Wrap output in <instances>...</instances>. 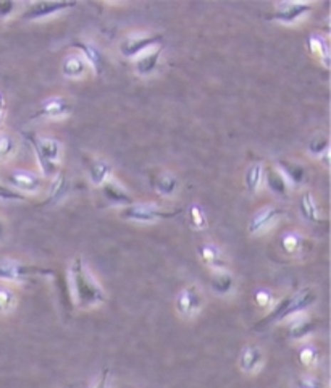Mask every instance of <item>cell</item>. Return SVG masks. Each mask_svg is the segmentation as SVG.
<instances>
[{"mask_svg": "<svg viewBox=\"0 0 331 388\" xmlns=\"http://www.w3.org/2000/svg\"><path fill=\"white\" fill-rule=\"evenodd\" d=\"M70 293L75 306L81 310L99 308L108 301L107 291L95 278L81 256H75L68 266Z\"/></svg>", "mask_w": 331, "mask_h": 388, "instance_id": "1", "label": "cell"}, {"mask_svg": "<svg viewBox=\"0 0 331 388\" xmlns=\"http://www.w3.org/2000/svg\"><path fill=\"white\" fill-rule=\"evenodd\" d=\"M318 300V293L314 286H303L286 296L278 298L275 306L268 310L263 318L254 325L256 330L265 327H272L276 324H283L293 315H298L300 313H307Z\"/></svg>", "mask_w": 331, "mask_h": 388, "instance_id": "2", "label": "cell"}, {"mask_svg": "<svg viewBox=\"0 0 331 388\" xmlns=\"http://www.w3.org/2000/svg\"><path fill=\"white\" fill-rule=\"evenodd\" d=\"M26 140L33 146L36 157L41 165L42 172L46 175H56L58 172L57 167L62 162L63 157V146L62 142L56 138H46L34 133H26Z\"/></svg>", "mask_w": 331, "mask_h": 388, "instance_id": "3", "label": "cell"}, {"mask_svg": "<svg viewBox=\"0 0 331 388\" xmlns=\"http://www.w3.org/2000/svg\"><path fill=\"white\" fill-rule=\"evenodd\" d=\"M183 209H162L155 204H146V202H137V204L125 206L120 207L118 217L125 220V222H132V224H157L162 220H172L182 216Z\"/></svg>", "mask_w": 331, "mask_h": 388, "instance_id": "4", "label": "cell"}, {"mask_svg": "<svg viewBox=\"0 0 331 388\" xmlns=\"http://www.w3.org/2000/svg\"><path fill=\"white\" fill-rule=\"evenodd\" d=\"M207 298L201 286L196 283L184 285L174 296V313L183 320H194L206 309Z\"/></svg>", "mask_w": 331, "mask_h": 388, "instance_id": "5", "label": "cell"}, {"mask_svg": "<svg viewBox=\"0 0 331 388\" xmlns=\"http://www.w3.org/2000/svg\"><path fill=\"white\" fill-rule=\"evenodd\" d=\"M53 276L51 268L25 264V262L15 261V259H2L0 261V282L14 285L23 283L28 278L34 277H51Z\"/></svg>", "mask_w": 331, "mask_h": 388, "instance_id": "6", "label": "cell"}, {"mask_svg": "<svg viewBox=\"0 0 331 388\" xmlns=\"http://www.w3.org/2000/svg\"><path fill=\"white\" fill-rule=\"evenodd\" d=\"M283 217H285V211L281 207L275 204L262 206L251 217L248 224V233L252 238L267 235L268 231H272L281 222Z\"/></svg>", "mask_w": 331, "mask_h": 388, "instance_id": "7", "label": "cell"}, {"mask_svg": "<svg viewBox=\"0 0 331 388\" xmlns=\"http://www.w3.org/2000/svg\"><path fill=\"white\" fill-rule=\"evenodd\" d=\"M164 44V36L159 33L130 34L120 43V53L126 58H137L154 47Z\"/></svg>", "mask_w": 331, "mask_h": 388, "instance_id": "8", "label": "cell"}, {"mask_svg": "<svg viewBox=\"0 0 331 388\" xmlns=\"http://www.w3.org/2000/svg\"><path fill=\"white\" fill-rule=\"evenodd\" d=\"M267 366V353L258 343L244 345L238 356V367L248 377H257Z\"/></svg>", "mask_w": 331, "mask_h": 388, "instance_id": "9", "label": "cell"}, {"mask_svg": "<svg viewBox=\"0 0 331 388\" xmlns=\"http://www.w3.org/2000/svg\"><path fill=\"white\" fill-rule=\"evenodd\" d=\"M312 10H314V4L309 2H280L275 5V10L270 14L268 20L286 26H294L305 16H309Z\"/></svg>", "mask_w": 331, "mask_h": 388, "instance_id": "10", "label": "cell"}, {"mask_svg": "<svg viewBox=\"0 0 331 388\" xmlns=\"http://www.w3.org/2000/svg\"><path fill=\"white\" fill-rule=\"evenodd\" d=\"M197 256H199V261H201L210 272L226 271V268H230L231 266V261L230 258H228V254L219 246V244L212 241L199 244Z\"/></svg>", "mask_w": 331, "mask_h": 388, "instance_id": "11", "label": "cell"}, {"mask_svg": "<svg viewBox=\"0 0 331 388\" xmlns=\"http://www.w3.org/2000/svg\"><path fill=\"white\" fill-rule=\"evenodd\" d=\"M76 2H34L29 4L28 7L23 10L21 16L29 21H38L46 20V18L56 16L58 14H65L66 10H71L76 7Z\"/></svg>", "mask_w": 331, "mask_h": 388, "instance_id": "12", "label": "cell"}, {"mask_svg": "<svg viewBox=\"0 0 331 388\" xmlns=\"http://www.w3.org/2000/svg\"><path fill=\"white\" fill-rule=\"evenodd\" d=\"M7 187L23 196L38 194L42 188V178L29 170H14L7 178Z\"/></svg>", "mask_w": 331, "mask_h": 388, "instance_id": "13", "label": "cell"}, {"mask_svg": "<svg viewBox=\"0 0 331 388\" xmlns=\"http://www.w3.org/2000/svg\"><path fill=\"white\" fill-rule=\"evenodd\" d=\"M83 159L88 170L89 182L93 183V187L100 188L105 182L110 180L113 167L108 160H105L104 157H94V155H89V154H84Z\"/></svg>", "mask_w": 331, "mask_h": 388, "instance_id": "14", "label": "cell"}, {"mask_svg": "<svg viewBox=\"0 0 331 388\" xmlns=\"http://www.w3.org/2000/svg\"><path fill=\"white\" fill-rule=\"evenodd\" d=\"M209 285L215 296L221 298V300H226V298H231L234 295V291H236L238 280L231 272V268H226V271L210 272Z\"/></svg>", "mask_w": 331, "mask_h": 388, "instance_id": "15", "label": "cell"}, {"mask_svg": "<svg viewBox=\"0 0 331 388\" xmlns=\"http://www.w3.org/2000/svg\"><path fill=\"white\" fill-rule=\"evenodd\" d=\"M285 324L288 328V335H290L293 342L299 343H304L307 337H310V333L314 332L315 327L309 313H300L298 315H293V318L288 319Z\"/></svg>", "mask_w": 331, "mask_h": 388, "instance_id": "16", "label": "cell"}, {"mask_svg": "<svg viewBox=\"0 0 331 388\" xmlns=\"http://www.w3.org/2000/svg\"><path fill=\"white\" fill-rule=\"evenodd\" d=\"M71 110H73L71 105L63 98H51L41 104L39 110L33 115V120H39V118L58 120V118L68 117Z\"/></svg>", "mask_w": 331, "mask_h": 388, "instance_id": "17", "label": "cell"}, {"mask_svg": "<svg viewBox=\"0 0 331 388\" xmlns=\"http://www.w3.org/2000/svg\"><path fill=\"white\" fill-rule=\"evenodd\" d=\"M307 236L299 230H286L280 236V249L288 258H299L305 253Z\"/></svg>", "mask_w": 331, "mask_h": 388, "instance_id": "18", "label": "cell"}, {"mask_svg": "<svg viewBox=\"0 0 331 388\" xmlns=\"http://www.w3.org/2000/svg\"><path fill=\"white\" fill-rule=\"evenodd\" d=\"M71 47L76 49L78 53H81V56L86 58V62L89 63V67H91L93 73L95 76H99L102 71H104L105 58H104V56H102V52L94 44L88 43V41H83V39H76L75 43H71Z\"/></svg>", "mask_w": 331, "mask_h": 388, "instance_id": "19", "label": "cell"}, {"mask_svg": "<svg viewBox=\"0 0 331 388\" xmlns=\"http://www.w3.org/2000/svg\"><path fill=\"white\" fill-rule=\"evenodd\" d=\"M278 170L283 177H285L286 183L290 184V188L298 189L303 188L307 183V170L303 164L296 162V160H278Z\"/></svg>", "mask_w": 331, "mask_h": 388, "instance_id": "20", "label": "cell"}, {"mask_svg": "<svg viewBox=\"0 0 331 388\" xmlns=\"http://www.w3.org/2000/svg\"><path fill=\"white\" fill-rule=\"evenodd\" d=\"M150 184L162 198H173L179 189V180L170 172H152L150 173Z\"/></svg>", "mask_w": 331, "mask_h": 388, "instance_id": "21", "label": "cell"}, {"mask_svg": "<svg viewBox=\"0 0 331 388\" xmlns=\"http://www.w3.org/2000/svg\"><path fill=\"white\" fill-rule=\"evenodd\" d=\"M162 51H164V44L154 47V49H150L146 53H142V56L137 57L135 63L136 75L141 78L152 76L159 68Z\"/></svg>", "mask_w": 331, "mask_h": 388, "instance_id": "22", "label": "cell"}, {"mask_svg": "<svg viewBox=\"0 0 331 388\" xmlns=\"http://www.w3.org/2000/svg\"><path fill=\"white\" fill-rule=\"evenodd\" d=\"M100 191H102V196H104L108 204L118 206V207H125V206L132 204L131 194L117 180H113V178H110V180L102 184Z\"/></svg>", "mask_w": 331, "mask_h": 388, "instance_id": "23", "label": "cell"}, {"mask_svg": "<svg viewBox=\"0 0 331 388\" xmlns=\"http://www.w3.org/2000/svg\"><path fill=\"white\" fill-rule=\"evenodd\" d=\"M89 71H91V67H89L86 58L78 52L70 53L62 63V75L68 80H83Z\"/></svg>", "mask_w": 331, "mask_h": 388, "instance_id": "24", "label": "cell"}, {"mask_svg": "<svg viewBox=\"0 0 331 388\" xmlns=\"http://www.w3.org/2000/svg\"><path fill=\"white\" fill-rule=\"evenodd\" d=\"M298 362L299 366L307 372L315 371V369L320 366L322 362V351L315 343L312 342H304L300 345L298 351Z\"/></svg>", "mask_w": 331, "mask_h": 388, "instance_id": "25", "label": "cell"}, {"mask_svg": "<svg viewBox=\"0 0 331 388\" xmlns=\"http://www.w3.org/2000/svg\"><path fill=\"white\" fill-rule=\"evenodd\" d=\"M70 191V180L68 177L65 175L63 172H57L53 175L51 187H49V193H47V198L44 199L42 204L44 206H56L60 201L65 199V196L68 194Z\"/></svg>", "mask_w": 331, "mask_h": 388, "instance_id": "26", "label": "cell"}, {"mask_svg": "<svg viewBox=\"0 0 331 388\" xmlns=\"http://www.w3.org/2000/svg\"><path fill=\"white\" fill-rule=\"evenodd\" d=\"M299 212L304 220L310 224H320L322 222V214L320 206H318L315 194L310 189H305L299 198Z\"/></svg>", "mask_w": 331, "mask_h": 388, "instance_id": "27", "label": "cell"}, {"mask_svg": "<svg viewBox=\"0 0 331 388\" xmlns=\"http://www.w3.org/2000/svg\"><path fill=\"white\" fill-rule=\"evenodd\" d=\"M307 49L325 68H330V43L327 36L314 33L307 39Z\"/></svg>", "mask_w": 331, "mask_h": 388, "instance_id": "28", "label": "cell"}, {"mask_svg": "<svg viewBox=\"0 0 331 388\" xmlns=\"http://www.w3.org/2000/svg\"><path fill=\"white\" fill-rule=\"evenodd\" d=\"M263 184H267L268 189L276 196H281V198H288V196H290L291 191L290 184L286 183L285 177L281 175L276 167H267V169H265Z\"/></svg>", "mask_w": 331, "mask_h": 388, "instance_id": "29", "label": "cell"}, {"mask_svg": "<svg viewBox=\"0 0 331 388\" xmlns=\"http://www.w3.org/2000/svg\"><path fill=\"white\" fill-rule=\"evenodd\" d=\"M18 303H20V298L14 286L7 283L0 285V315L14 314Z\"/></svg>", "mask_w": 331, "mask_h": 388, "instance_id": "30", "label": "cell"}, {"mask_svg": "<svg viewBox=\"0 0 331 388\" xmlns=\"http://www.w3.org/2000/svg\"><path fill=\"white\" fill-rule=\"evenodd\" d=\"M263 172H265V167L261 162L251 165L248 169V172H246L244 184H246V189H248L251 194H257L258 191L262 189V187H263Z\"/></svg>", "mask_w": 331, "mask_h": 388, "instance_id": "31", "label": "cell"}, {"mask_svg": "<svg viewBox=\"0 0 331 388\" xmlns=\"http://www.w3.org/2000/svg\"><path fill=\"white\" fill-rule=\"evenodd\" d=\"M18 151V142L11 135H0V164L9 162Z\"/></svg>", "mask_w": 331, "mask_h": 388, "instance_id": "32", "label": "cell"}, {"mask_svg": "<svg viewBox=\"0 0 331 388\" xmlns=\"http://www.w3.org/2000/svg\"><path fill=\"white\" fill-rule=\"evenodd\" d=\"M189 224L197 231H206L209 226L207 214L201 204H191L189 207Z\"/></svg>", "mask_w": 331, "mask_h": 388, "instance_id": "33", "label": "cell"}, {"mask_svg": "<svg viewBox=\"0 0 331 388\" xmlns=\"http://www.w3.org/2000/svg\"><path fill=\"white\" fill-rule=\"evenodd\" d=\"M254 301L258 309L268 313V310L275 306L276 301H278V296H276L270 288H257L254 293Z\"/></svg>", "mask_w": 331, "mask_h": 388, "instance_id": "34", "label": "cell"}, {"mask_svg": "<svg viewBox=\"0 0 331 388\" xmlns=\"http://www.w3.org/2000/svg\"><path fill=\"white\" fill-rule=\"evenodd\" d=\"M307 151H309L312 157L320 159L325 152L330 151V140L325 135L318 133L310 140L309 146H307Z\"/></svg>", "mask_w": 331, "mask_h": 388, "instance_id": "35", "label": "cell"}, {"mask_svg": "<svg viewBox=\"0 0 331 388\" xmlns=\"http://www.w3.org/2000/svg\"><path fill=\"white\" fill-rule=\"evenodd\" d=\"M293 388H328L327 382L318 377V375L304 374L294 380Z\"/></svg>", "mask_w": 331, "mask_h": 388, "instance_id": "36", "label": "cell"}, {"mask_svg": "<svg viewBox=\"0 0 331 388\" xmlns=\"http://www.w3.org/2000/svg\"><path fill=\"white\" fill-rule=\"evenodd\" d=\"M89 388H113V379H112V371L108 367H104L100 371L98 377L94 379V382Z\"/></svg>", "mask_w": 331, "mask_h": 388, "instance_id": "37", "label": "cell"}, {"mask_svg": "<svg viewBox=\"0 0 331 388\" xmlns=\"http://www.w3.org/2000/svg\"><path fill=\"white\" fill-rule=\"evenodd\" d=\"M20 4L11 2V0H0V20H9V18L18 14Z\"/></svg>", "mask_w": 331, "mask_h": 388, "instance_id": "38", "label": "cell"}, {"mask_svg": "<svg viewBox=\"0 0 331 388\" xmlns=\"http://www.w3.org/2000/svg\"><path fill=\"white\" fill-rule=\"evenodd\" d=\"M0 199H4V201H26L28 198H26V196L20 194V193H16L15 189L9 188L7 184L0 183Z\"/></svg>", "mask_w": 331, "mask_h": 388, "instance_id": "39", "label": "cell"}, {"mask_svg": "<svg viewBox=\"0 0 331 388\" xmlns=\"http://www.w3.org/2000/svg\"><path fill=\"white\" fill-rule=\"evenodd\" d=\"M9 235V226L4 217H0V243L5 241V238Z\"/></svg>", "mask_w": 331, "mask_h": 388, "instance_id": "40", "label": "cell"}, {"mask_svg": "<svg viewBox=\"0 0 331 388\" xmlns=\"http://www.w3.org/2000/svg\"><path fill=\"white\" fill-rule=\"evenodd\" d=\"M283 388H286V387H283Z\"/></svg>", "mask_w": 331, "mask_h": 388, "instance_id": "41", "label": "cell"}]
</instances>
